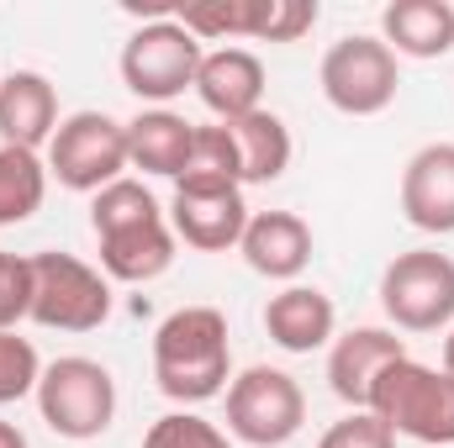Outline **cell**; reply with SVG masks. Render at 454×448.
Listing matches in <instances>:
<instances>
[{
    "label": "cell",
    "mask_w": 454,
    "mask_h": 448,
    "mask_svg": "<svg viewBox=\"0 0 454 448\" xmlns=\"http://www.w3.org/2000/svg\"><path fill=\"white\" fill-rule=\"evenodd\" d=\"M90 227L101 243V269L106 280L121 285H148L175 264V227L159 212V201L148 196V185L137 180H116L90 201Z\"/></svg>",
    "instance_id": "1"
},
{
    "label": "cell",
    "mask_w": 454,
    "mask_h": 448,
    "mask_svg": "<svg viewBox=\"0 0 454 448\" xmlns=\"http://www.w3.org/2000/svg\"><path fill=\"white\" fill-rule=\"evenodd\" d=\"M153 380L169 401L201 406L232 385V343L217 306H180L153 333Z\"/></svg>",
    "instance_id": "2"
},
{
    "label": "cell",
    "mask_w": 454,
    "mask_h": 448,
    "mask_svg": "<svg viewBox=\"0 0 454 448\" xmlns=\"http://www.w3.org/2000/svg\"><path fill=\"white\" fill-rule=\"evenodd\" d=\"M364 412H375L396 438L454 448V375L434 369V364H418L407 353V359L380 369Z\"/></svg>",
    "instance_id": "3"
},
{
    "label": "cell",
    "mask_w": 454,
    "mask_h": 448,
    "mask_svg": "<svg viewBox=\"0 0 454 448\" xmlns=\"http://www.w3.org/2000/svg\"><path fill=\"white\" fill-rule=\"evenodd\" d=\"M37 412L43 422L69 438V444H90L112 428L116 417V380L101 359H85V353H64L53 364H43V380H37Z\"/></svg>",
    "instance_id": "4"
},
{
    "label": "cell",
    "mask_w": 454,
    "mask_h": 448,
    "mask_svg": "<svg viewBox=\"0 0 454 448\" xmlns=\"http://www.w3.org/2000/svg\"><path fill=\"white\" fill-rule=\"evenodd\" d=\"M201 58H207V48H201L175 16H164V21H143V27L121 42L116 69H121V85H127L137 101L164 106V101L196 90Z\"/></svg>",
    "instance_id": "5"
},
{
    "label": "cell",
    "mask_w": 454,
    "mask_h": 448,
    "mask_svg": "<svg viewBox=\"0 0 454 448\" xmlns=\"http://www.w3.org/2000/svg\"><path fill=\"white\" fill-rule=\"evenodd\" d=\"M112 317V280L74 253H32V322L53 333H96Z\"/></svg>",
    "instance_id": "6"
},
{
    "label": "cell",
    "mask_w": 454,
    "mask_h": 448,
    "mask_svg": "<svg viewBox=\"0 0 454 448\" xmlns=\"http://www.w3.org/2000/svg\"><path fill=\"white\" fill-rule=\"evenodd\" d=\"M307 422V396L296 375L275 364H248L227 385V433L248 448H286Z\"/></svg>",
    "instance_id": "7"
},
{
    "label": "cell",
    "mask_w": 454,
    "mask_h": 448,
    "mask_svg": "<svg viewBox=\"0 0 454 448\" xmlns=\"http://www.w3.org/2000/svg\"><path fill=\"white\" fill-rule=\"evenodd\" d=\"M127 164V121H116L106 112H74L59 121L53 143H48V174L64 190L80 196H101L106 185L121 180Z\"/></svg>",
    "instance_id": "8"
},
{
    "label": "cell",
    "mask_w": 454,
    "mask_h": 448,
    "mask_svg": "<svg viewBox=\"0 0 454 448\" xmlns=\"http://www.w3.org/2000/svg\"><path fill=\"white\" fill-rule=\"evenodd\" d=\"M380 312L402 333L454 328V259L439 248L396 253L380 274Z\"/></svg>",
    "instance_id": "9"
},
{
    "label": "cell",
    "mask_w": 454,
    "mask_h": 448,
    "mask_svg": "<svg viewBox=\"0 0 454 448\" xmlns=\"http://www.w3.org/2000/svg\"><path fill=\"white\" fill-rule=\"evenodd\" d=\"M317 80H323V96H328L333 112L380 116L396 101V90H402V64H396V53H391L380 37L354 32V37H339V42L323 53Z\"/></svg>",
    "instance_id": "10"
},
{
    "label": "cell",
    "mask_w": 454,
    "mask_h": 448,
    "mask_svg": "<svg viewBox=\"0 0 454 448\" xmlns=\"http://www.w3.org/2000/svg\"><path fill=\"white\" fill-rule=\"evenodd\" d=\"M248 201L243 185H217V180H175V201H169V227L185 248L201 253H227L243 243L248 227Z\"/></svg>",
    "instance_id": "11"
},
{
    "label": "cell",
    "mask_w": 454,
    "mask_h": 448,
    "mask_svg": "<svg viewBox=\"0 0 454 448\" xmlns=\"http://www.w3.org/2000/svg\"><path fill=\"white\" fill-rule=\"evenodd\" d=\"M396 359H407V343L391 328H348V333H339L328 343V390L343 406L364 412L380 369L396 364Z\"/></svg>",
    "instance_id": "12"
},
{
    "label": "cell",
    "mask_w": 454,
    "mask_h": 448,
    "mask_svg": "<svg viewBox=\"0 0 454 448\" xmlns=\"http://www.w3.org/2000/svg\"><path fill=\"white\" fill-rule=\"evenodd\" d=\"M402 217L418 232H454V143H428L402 169Z\"/></svg>",
    "instance_id": "13"
},
{
    "label": "cell",
    "mask_w": 454,
    "mask_h": 448,
    "mask_svg": "<svg viewBox=\"0 0 454 448\" xmlns=\"http://www.w3.org/2000/svg\"><path fill=\"white\" fill-rule=\"evenodd\" d=\"M238 253H243V264L254 274L296 285L301 269L312 264V227L301 222L296 212H254L248 227H243Z\"/></svg>",
    "instance_id": "14"
},
{
    "label": "cell",
    "mask_w": 454,
    "mask_h": 448,
    "mask_svg": "<svg viewBox=\"0 0 454 448\" xmlns=\"http://www.w3.org/2000/svg\"><path fill=\"white\" fill-rule=\"evenodd\" d=\"M59 132V90L37 69L0 74V143L37 153Z\"/></svg>",
    "instance_id": "15"
},
{
    "label": "cell",
    "mask_w": 454,
    "mask_h": 448,
    "mask_svg": "<svg viewBox=\"0 0 454 448\" xmlns=\"http://www.w3.org/2000/svg\"><path fill=\"white\" fill-rule=\"evenodd\" d=\"M196 96L217 121H238V116L259 112L264 106V64L248 48H217L196 69Z\"/></svg>",
    "instance_id": "16"
},
{
    "label": "cell",
    "mask_w": 454,
    "mask_h": 448,
    "mask_svg": "<svg viewBox=\"0 0 454 448\" xmlns=\"http://www.w3.org/2000/svg\"><path fill=\"white\" fill-rule=\"evenodd\" d=\"M264 333L275 337L286 353L328 348V343L339 337L333 296H323L317 285H286V290L270 296V306H264Z\"/></svg>",
    "instance_id": "17"
},
{
    "label": "cell",
    "mask_w": 454,
    "mask_h": 448,
    "mask_svg": "<svg viewBox=\"0 0 454 448\" xmlns=\"http://www.w3.org/2000/svg\"><path fill=\"white\" fill-rule=\"evenodd\" d=\"M380 42L396 58H444L454 53L450 0H391L380 11Z\"/></svg>",
    "instance_id": "18"
},
{
    "label": "cell",
    "mask_w": 454,
    "mask_h": 448,
    "mask_svg": "<svg viewBox=\"0 0 454 448\" xmlns=\"http://www.w3.org/2000/svg\"><path fill=\"white\" fill-rule=\"evenodd\" d=\"M191 143H196V121L164 112V106H153V112L127 121V164L143 169V174L180 180L185 158H191Z\"/></svg>",
    "instance_id": "19"
},
{
    "label": "cell",
    "mask_w": 454,
    "mask_h": 448,
    "mask_svg": "<svg viewBox=\"0 0 454 448\" xmlns=\"http://www.w3.org/2000/svg\"><path fill=\"white\" fill-rule=\"evenodd\" d=\"M227 137H232V153H238V180L243 185H270L291 169V127L275 112H248L238 121H223Z\"/></svg>",
    "instance_id": "20"
},
{
    "label": "cell",
    "mask_w": 454,
    "mask_h": 448,
    "mask_svg": "<svg viewBox=\"0 0 454 448\" xmlns=\"http://www.w3.org/2000/svg\"><path fill=\"white\" fill-rule=\"evenodd\" d=\"M48 196V164L27 148H5L0 143V227H16L43 212Z\"/></svg>",
    "instance_id": "21"
},
{
    "label": "cell",
    "mask_w": 454,
    "mask_h": 448,
    "mask_svg": "<svg viewBox=\"0 0 454 448\" xmlns=\"http://www.w3.org/2000/svg\"><path fill=\"white\" fill-rule=\"evenodd\" d=\"M317 27V0H248L243 37L254 42H296Z\"/></svg>",
    "instance_id": "22"
},
{
    "label": "cell",
    "mask_w": 454,
    "mask_h": 448,
    "mask_svg": "<svg viewBox=\"0 0 454 448\" xmlns=\"http://www.w3.org/2000/svg\"><path fill=\"white\" fill-rule=\"evenodd\" d=\"M180 180H217V185H243L238 180V153H232V137L227 127H196V143H191V158H185V174Z\"/></svg>",
    "instance_id": "23"
},
{
    "label": "cell",
    "mask_w": 454,
    "mask_h": 448,
    "mask_svg": "<svg viewBox=\"0 0 454 448\" xmlns=\"http://www.w3.org/2000/svg\"><path fill=\"white\" fill-rule=\"evenodd\" d=\"M243 16H248V0H191V5L175 11V21H180L196 42L243 37Z\"/></svg>",
    "instance_id": "24"
},
{
    "label": "cell",
    "mask_w": 454,
    "mask_h": 448,
    "mask_svg": "<svg viewBox=\"0 0 454 448\" xmlns=\"http://www.w3.org/2000/svg\"><path fill=\"white\" fill-rule=\"evenodd\" d=\"M37 380H43V359H37L32 337L0 333V406L37 396Z\"/></svg>",
    "instance_id": "25"
},
{
    "label": "cell",
    "mask_w": 454,
    "mask_h": 448,
    "mask_svg": "<svg viewBox=\"0 0 454 448\" xmlns=\"http://www.w3.org/2000/svg\"><path fill=\"white\" fill-rule=\"evenodd\" d=\"M143 448H232V438L196 412H169L143 433Z\"/></svg>",
    "instance_id": "26"
},
{
    "label": "cell",
    "mask_w": 454,
    "mask_h": 448,
    "mask_svg": "<svg viewBox=\"0 0 454 448\" xmlns=\"http://www.w3.org/2000/svg\"><path fill=\"white\" fill-rule=\"evenodd\" d=\"M32 317V259L0 248V333H16V322Z\"/></svg>",
    "instance_id": "27"
},
{
    "label": "cell",
    "mask_w": 454,
    "mask_h": 448,
    "mask_svg": "<svg viewBox=\"0 0 454 448\" xmlns=\"http://www.w3.org/2000/svg\"><path fill=\"white\" fill-rule=\"evenodd\" d=\"M317 448H396V433L375 417V412H348L343 422H333Z\"/></svg>",
    "instance_id": "28"
},
{
    "label": "cell",
    "mask_w": 454,
    "mask_h": 448,
    "mask_svg": "<svg viewBox=\"0 0 454 448\" xmlns=\"http://www.w3.org/2000/svg\"><path fill=\"white\" fill-rule=\"evenodd\" d=\"M0 448H27V433L16 422H0Z\"/></svg>",
    "instance_id": "29"
},
{
    "label": "cell",
    "mask_w": 454,
    "mask_h": 448,
    "mask_svg": "<svg viewBox=\"0 0 454 448\" xmlns=\"http://www.w3.org/2000/svg\"><path fill=\"white\" fill-rule=\"evenodd\" d=\"M444 375H454V328H450V337H444Z\"/></svg>",
    "instance_id": "30"
}]
</instances>
